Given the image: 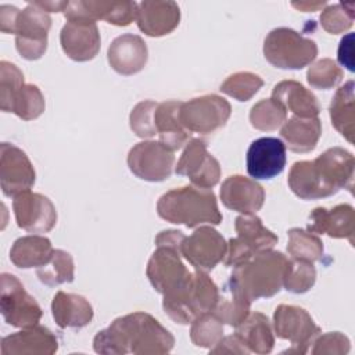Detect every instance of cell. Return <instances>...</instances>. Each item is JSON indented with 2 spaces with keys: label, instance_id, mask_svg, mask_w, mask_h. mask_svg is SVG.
<instances>
[{
  "label": "cell",
  "instance_id": "obj_34",
  "mask_svg": "<svg viewBox=\"0 0 355 355\" xmlns=\"http://www.w3.org/2000/svg\"><path fill=\"white\" fill-rule=\"evenodd\" d=\"M36 276L49 287L73 282L75 265L72 255L64 250L54 248L50 261L46 265L36 268Z\"/></svg>",
  "mask_w": 355,
  "mask_h": 355
},
{
  "label": "cell",
  "instance_id": "obj_9",
  "mask_svg": "<svg viewBox=\"0 0 355 355\" xmlns=\"http://www.w3.org/2000/svg\"><path fill=\"white\" fill-rule=\"evenodd\" d=\"M273 331L282 340H288L291 347L283 354H306L320 334V327L301 306L280 304L273 312Z\"/></svg>",
  "mask_w": 355,
  "mask_h": 355
},
{
  "label": "cell",
  "instance_id": "obj_3",
  "mask_svg": "<svg viewBox=\"0 0 355 355\" xmlns=\"http://www.w3.org/2000/svg\"><path fill=\"white\" fill-rule=\"evenodd\" d=\"M157 214L166 222L184 225L190 229L222 222L215 193L194 184L164 193L157 202Z\"/></svg>",
  "mask_w": 355,
  "mask_h": 355
},
{
  "label": "cell",
  "instance_id": "obj_36",
  "mask_svg": "<svg viewBox=\"0 0 355 355\" xmlns=\"http://www.w3.org/2000/svg\"><path fill=\"white\" fill-rule=\"evenodd\" d=\"M46 108L44 97L36 85H24L12 97L6 112H12L24 121L39 118Z\"/></svg>",
  "mask_w": 355,
  "mask_h": 355
},
{
  "label": "cell",
  "instance_id": "obj_31",
  "mask_svg": "<svg viewBox=\"0 0 355 355\" xmlns=\"http://www.w3.org/2000/svg\"><path fill=\"white\" fill-rule=\"evenodd\" d=\"M51 241L39 234L22 236L17 239L10 250L11 262L21 269L40 268L46 265L53 255Z\"/></svg>",
  "mask_w": 355,
  "mask_h": 355
},
{
  "label": "cell",
  "instance_id": "obj_10",
  "mask_svg": "<svg viewBox=\"0 0 355 355\" xmlns=\"http://www.w3.org/2000/svg\"><path fill=\"white\" fill-rule=\"evenodd\" d=\"M51 26L49 12L37 7L33 1L17 15L14 31L15 47L22 58L28 61L39 60L47 50V35Z\"/></svg>",
  "mask_w": 355,
  "mask_h": 355
},
{
  "label": "cell",
  "instance_id": "obj_27",
  "mask_svg": "<svg viewBox=\"0 0 355 355\" xmlns=\"http://www.w3.org/2000/svg\"><path fill=\"white\" fill-rule=\"evenodd\" d=\"M180 104L182 101L178 100L158 103L154 112L158 141L171 151L182 148L190 140V132H187L179 121Z\"/></svg>",
  "mask_w": 355,
  "mask_h": 355
},
{
  "label": "cell",
  "instance_id": "obj_2",
  "mask_svg": "<svg viewBox=\"0 0 355 355\" xmlns=\"http://www.w3.org/2000/svg\"><path fill=\"white\" fill-rule=\"evenodd\" d=\"M352 153L343 147H331L312 161H297L288 172L287 183L301 200H319L336 194L341 189L354 193Z\"/></svg>",
  "mask_w": 355,
  "mask_h": 355
},
{
  "label": "cell",
  "instance_id": "obj_21",
  "mask_svg": "<svg viewBox=\"0 0 355 355\" xmlns=\"http://www.w3.org/2000/svg\"><path fill=\"white\" fill-rule=\"evenodd\" d=\"M306 230L333 239H347L354 245L355 209L349 204H338L330 209L318 207L309 214Z\"/></svg>",
  "mask_w": 355,
  "mask_h": 355
},
{
  "label": "cell",
  "instance_id": "obj_20",
  "mask_svg": "<svg viewBox=\"0 0 355 355\" xmlns=\"http://www.w3.org/2000/svg\"><path fill=\"white\" fill-rule=\"evenodd\" d=\"M61 49L73 61L93 60L100 51V32L97 24L85 19H69L60 33Z\"/></svg>",
  "mask_w": 355,
  "mask_h": 355
},
{
  "label": "cell",
  "instance_id": "obj_35",
  "mask_svg": "<svg viewBox=\"0 0 355 355\" xmlns=\"http://www.w3.org/2000/svg\"><path fill=\"white\" fill-rule=\"evenodd\" d=\"M288 243H287V252L295 258L308 262L320 261L324 252L322 240L315 234L305 229L293 227L287 232Z\"/></svg>",
  "mask_w": 355,
  "mask_h": 355
},
{
  "label": "cell",
  "instance_id": "obj_12",
  "mask_svg": "<svg viewBox=\"0 0 355 355\" xmlns=\"http://www.w3.org/2000/svg\"><path fill=\"white\" fill-rule=\"evenodd\" d=\"M130 172L146 182H162L173 172L175 155L159 141L144 140L135 144L126 158Z\"/></svg>",
  "mask_w": 355,
  "mask_h": 355
},
{
  "label": "cell",
  "instance_id": "obj_40",
  "mask_svg": "<svg viewBox=\"0 0 355 355\" xmlns=\"http://www.w3.org/2000/svg\"><path fill=\"white\" fill-rule=\"evenodd\" d=\"M263 86V80L259 75L252 72H236L226 78L220 85V92L233 97L237 101H248Z\"/></svg>",
  "mask_w": 355,
  "mask_h": 355
},
{
  "label": "cell",
  "instance_id": "obj_49",
  "mask_svg": "<svg viewBox=\"0 0 355 355\" xmlns=\"http://www.w3.org/2000/svg\"><path fill=\"white\" fill-rule=\"evenodd\" d=\"M37 7L44 10L46 12H58L67 8L68 1H33Z\"/></svg>",
  "mask_w": 355,
  "mask_h": 355
},
{
  "label": "cell",
  "instance_id": "obj_37",
  "mask_svg": "<svg viewBox=\"0 0 355 355\" xmlns=\"http://www.w3.org/2000/svg\"><path fill=\"white\" fill-rule=\"evenodd\" d=\"M223 337V323L212 312H205L191 322L190 340L196 347L212 348Z\"/></svg>",
  "mask_w": 355,
  "mask_h": 355
},
{
  "label": "cell",
  "instance_id": "obj_48",
  "mask_svg": "<svg viewBox=\"0 0 355 355\" xmlns=\"http://www.w3.org/2000/svg\"><path fill=\"white\" fill-rule=\"evenodd\" d=\"M18 12L19 10L15 6H8V4L0 6V31L3 33H12Z\"/></svg>",
  "mask_w": 355,
  "mask_h": 355
},
{
  "label": "cell",
  "instance_id": "obj_45",
  "mask_svg": "<svg viewBox=\"0 0 355 355\" xmlns=\"http://www.w3.org/2000/svg\"><path fill=\"white\" fill-rule=\"evenodd\" d=\"M351 341L340 331H329L324 334H318L312 343L309 352L313 355H345L349 352Z\"/></svg>",
  "mask_w": 355,
  "mask_h": 355
},
{
  "label": "cell",
  "instance_id": "obj_33",
  "mask_svg": "<svg viewBox=\"0 0 355 355\" xmlns=\"http://www.w3.org/2000/svg\"><path fill=\"white\" fill-rule=\"evenodd\" d=\"M251 309V301L245 294L236 286L233 280H227L222 291H219L218 301L212 312L229 326L237 327L248 315Z\"/></svg>",
  "mask_w": 355,
  "mask_h": 355
},
{
  "label": "cell",
  "instance_id": "obj_23",
  "mask_svg": "<svg viewBox=\"0 0 355 355\" xmlns=\"http://www.w3.org/2000/svg\"><path fill=\"white\" fill-rule=\"evenodd\" d=\"M139 29L151 37H161L175 31L180 22V8L175 1L146 0L137 4Z\"/></svg>",
  "mask_w": 355,
  "mask_h": 355
},
{
  "label": "cell",
  "instance_id": "obj_38",
  "mask_svg": "<svg viewBox=\"0 0 355 355\" xmlns=\"http://www.w3.org/2000/svg\"><path fill=\"white\" fill-rule=\"evenodd\" d=\"M287 119V111L272 97L254 104L250 111V123L252 128L270 132L280 128Z\"/></svg>",
  "mask_w": 355,
  "mask_h": 355
},
{
  "label": "cell",
  "instance_id": "obj_41",
  "mask_svg": "<svg viewBox=\"0 0 355 355\" xmlns=\"http://www.w3.org/2000/svg\"><path fill=\"white\" fill-rule=\"evenodd\" d=\"M355 3H337L326 6L320 14V26L331 35L348 31L355 18Z\"/></svg>",
  "mask_w": 355,
  "mask_h": 355
},
{
  "label": "cell",
  "instance_id": "obj_11",
  "mask_svg": "<svg viewBox=\"0 0 355 355\" xmlns=\"http://www.w3.org/2000/svg\"><path fill=\"white\" fill-rule=\"evenodd\" d=\"M230 114L232 107L226 98L218 94H205L182 101L179 121L187 132L207 135L225 126Z\"/></svg>",
  "mask_w": 355,
  "mask_h": 355
},
{
  "label": "cell",
  "instance_id": "obj_32",
  "mask_svg": "<svg viewBox=\"0 0 355 355\" xmlns=\"http://www.w3.org/2000/svg\"><path fill=\"white\" fill-rule=\"evenodd\" d=\"M354 80L345 82L340 86L330 103V119L334 129L345 137L349 143H354L355 135V94Z\"/></svg>",
  "mask_w": 355,
  "mask_h": 355
},
{
  "label": "cell",
  "instance_id": "obj_47",
  "mask_svg": "<svg viewBox=\"0 0 355 355\" xmlns=\"http://www.w3.org/2000/svg\"><path fill=\"white\" fill-rule=\"evenodd\" d=\"M352 44H354V35L348 33L344 36L338 46V62L344 67H347L348 71H354V62H352Z\"/></svg>",
  "mask_w": 355,
  "mask_h": 355
},
{
  "label": "cell",
  "instance_id": "obj_15",
  "mask_svg": "<svg viewBox=\"0 0 355 355\" xmlns=\"http://www.w3.org/2000/svg\"><path fill=\"white\" fill-rule=\"evenodd\" d=\"M175 172L187 176L197 187L212 189L220 179V165L202 139H190L175 165Z\"/></svg>",
  "mask_w": 355,
  "mask_h": 355
},
{
  "label": "cell",
  "instance_id": "obj_19",
  "mask_svg": "<svg viewBox=\"0 0 355 355\" xmlns=\"http://www.w3.org/2000/svg\"><path fill=\"white\" fill-rule=\"evenodd\" d=\"M286 146L277 137H259L247 150V173L254 180H268L280 175L286 166Z\"/></svg>",
  "mask_w": 355,
  "mask_h": 355
},
{
  "label": "cell",
  "instance_id": "obj_16",
  "mask_svg": "<svg viewBox=\"0 0 355 355\" xmlns=\"http://www.w3.org/2000/svg\"><path fill=\"white\" fill-rule=\"evenodd\" d=\"M35 168L19 147L11 143L0 146V184L1 191L7 197H15L31 190L35 184Z\"/></svg>",
  "mask_w": 355,
  "mask_h": 355
},
{
  "label": "cell",
  "instance_id": "obj_18",
  "mask_svg": "<svg viewBox=\"0 0 355 355\" xmlns=\"http://www.w3.org/2000/svg\"><path fill=\"white\" fill-rule=\"evenodd\" d=\"M137 3L136 1H104V0H89V1H68L64 10V17L69 19H85L98 21L104 19L108 24L116 26H128L136 21Z\"/></svg>",
  "mask_w": 355,
  "mask_h": 355
},
{
  "label": "cell",
  "instance_id": "obj_29",
  "mask_svg": "<svg viewBox=\"0 0 355 355\" xmlns=\"http://www.w3.org/2000/svg\"><path fill=\"white\" fill-rule=\"evenodd\" d=\"M322 135V122L316 118L293 116L282 125L280 136L286 148L294 153L312 151Z\"/></svg>",
  "mask_w": 355,
  "mask_h": 355
},
{
  "label": "cell",
  "instance_id": "obj_46",
  "mask_svg": "<svg viewBox=\"0 0 355 355\" xmlns=\"http://www.w3.org/2000/svg\"><path fill=\"white\" fill-rule=\"evenodd\" d=\"M209 354H240V355L244 354L245 355V354H250V351L239 338V336L234 333L232 336L222 337L218 344L209 348Z\"/></svg>",
  "mask_w": 355,
  "mask_h": 355
},
{
  "label": "cell",
  "instance_id": "obj_28",
  "mask_svg": "<svg viewBox=\"0 0 355 355\" xmlns=\"http://www.w3.org/2000/svg\"><path fill=\"white\" fill-rule=\"evenodd\" d=\"M51 313L58 327L80 329L92 322L93 306L79 294L58 291L51 301Z\"/></svg>",
  "mask_w": 355,
  "mask_h": 355
},
{
  "label": "cell",
  "instance_id": "obj_22",
  "mask_svg": "<svg viewBox=\"0 0 355 355\" xmlns=\"http://www.w3.org/2000/svg\"><path fill=\"white\" fill-rule=\"evenodd\" d=\"M58 349L55 334L44 326L25 327L1 338V355H53Z\"/></svg>",
  "mask_w": 355,
  "mask_h": 355
},
{
  "label": "cell",
  "instance_id": "obj_50",
  "mask_svg": "<svg viewBox=\"0 0 355 355\" xmlns=\"http://www.w3.org/2000/svg\"><path fill=\"white\" fill-rule=\"evenodd\" d=\"M291 6L302 12H309L323 8L326 6V1H293Z\"/></svg>",
  "mask_w": 355,
  "mask_h": 355
},
{
  "label": "cell",
  "instance_id": "obj_30",
  "mask_svg": "<svg viewBox=\"0 0 355 355\" xmlns=\"http://www.w3.org/2000/svg\"><path fill=\"white\" fill-rule=\"evenodd\" d=\"M236 334L250 352L266 355L273 349V327L268 316L261 312H250V315L236 327Z\"/></svg>",
  "mask_w": 355,
  "mask_h": 355
},
{
  "label": "cell",
  "instance_id": "obj_4",
  "mask_svg": "<svg viewBox=\"0 0 355 355\" xmlns=\"http://www.w3.org/2000/svg\"><path fill=\"white\" fill-rule=\"evenodd\" d=\"M288 258L280 251H262L233 268L230 280L252 302L276 295L283 287Z\"/></svg>",
  "mask_w": 355,
  "mask_h": 355
},
{
  "label": "cell",
  "instance_id": "obj_43",
  "mask_svg": "<svg viewBox=\"0 0 355 355\" xmlns=\"http://www.w3.org/2000/svg\"><path fill=\"white\" fill-rule=\"evenodd\" d=\"M158 103L153 100H143L137 103L130 115H129V125L132 132L141 139L153 137L157 135L155 123H154V112Z\"/></svg>",
  "mask_w": 355,
  "mask_h": 355
},
{
  "label": "cell",
  "instance_id": "obj_17",
  "mask_svg": "<svg viewBox=\"0 0 355 355\" xmlns=\"http://www.w3.org/2000/svg\"><path fill=\"white\" fill-rule=\"evenodd\" d=\"M12 198V211L19 229L29 233H47L55 226L57 211L49 197L28 190Z\"/></svg>",
  "mask_w": 355,
  "mask_h": 355
},
{
  "label": "cell",
  "instance_id": "obj_25",
  "mask_svg": "<svg viewBox=\"0 0 355 355\" xmlns=\"http://www.w3.org/2000/svg\"><path fill=\"white\" fill-rule=\"evenodd\" d=\"M222 204L240 214H255L265 202V190L254 179L232 175L220 186Z\"/></svg>",
  "mask_w": 355,
  "mask_h": 355
},
{
  "label": "cell",
  "instance_id": "obj_39",
  "mask_svg": "<svg viewBox=\"0 0 355 355\" xmlns=\"http://www.w3.org/2000/svg\"><path fill=\"white\" fill-rule=\"evenodd\" d=\"M316 282V269L312 262L295 259H288L283 287L294 294H304L309 291Z\"/></svg>",
  "mask_w": 355,
  "mask_h": 355
},
{
  "label": "cell",
  "instance_id": "obj_6",
  "mask_svg": "<svg viewBox=\"0 0 355 355\" xmlns=\"http://www.w3.org/2000/svg\"><path fill=\"white\" fill-rule=\"evenodd\" d=\"M263 55L280 69H301L318 55L316 43L291 28H275L263 40Z\"/></svg>",
  "mask_w": 355,
  "mask_h": 355
},
{
  "label": "cell",
  "instance_id": "obj_24",
  "mask_svg": "<svg viewBox=\"0 0 355 355\" xmlns=\"http://www.w3.org/2000/svg\"><path fill=\"white\" fill-rule=\"evenodd\" d=\"M107 58L110 67L119 75H135L140 72L148 60L146 42L133 33H123L115 37L108 50Z\"/></svg>",
  "mask_w": 355,
  "mask_h": 355
},
{
  "label": "cell",
  "instance_id": "obj_26",
  "mask_svg": "<svg viewBox=\"0 0 355 355\" xmlns=\"http://www.w3.org/2000/svg\"><path fill=\"white\" fill-rule=\"evenodd\" d=\"M272 98L298 118H316L320 112L316 96L297 80H282L275 85Z\"/></svg>",
  "mask_w": 355,
  "mask_h": 355
},
{
  "label": "cell",
  "instance_id": "obj_13",
  "mask_svg": "<svg viewBox=\"0 0 355 355\" xmlns=\"http://www.w3.org/2000/svg\"><path fill=\"white\" fill-rule=\"evenodd\" d=\"M180 250L173 245L159 244L148 259L146 275L154 290L162 295L182 287L190 276V270L180 258Z\"/></svg>",
  "mask_w": 355,
  "mask_h": 355
},
{
  "label": "cell",
  "instance_id": "obj_8",
  "mask_svg": "<svg viewBox=\"0 0 355 355\" xmlns=\"http://www.w3.org/2000/svg\"><path fill=\"white\" fill-rule=\"evenodd\" d=\"M0 311L7 324L21 329L39 324L43 316L37 301L11 273L0 276Z\"/></svg>",
  "mask_w": 355,
  "mask_h": 355
},
{
  "label": "cell",
  "instance_id": "obj_1",
  "mask_svg": "<svg viewBox=\"0 0 355 355\" xmlns=\"http://www.w3.org/2000/svg\"><path fill=\"white\" fill-rule=\"evenodd\" d=\"M173 345L172 333L146 312L119 316L93 338V349L105 355H162Z\"/></svg>",
  "mask_w": 355,
  "mask_h": 355
},
{
  "label": "cell",
  "instance_id": "obj_44",
  "mask_svg": "<svg viewBox=\"0 0 355 355\" xmlns=\"http://www.w3.org/2000/svg\"><path fill=\"white\" fill-rule=\"evenodd\" d=\"M24 73L21 69L6 60L0 61V108L6 112L14 94L24 86Z\"/></svg>",
  "mask_w": 355,
  "mask_h": 355
},
{
  "label": "cell",
  "instance_id": "obj_5",
  "mask_svg": "<svg viewBox=\"0 0 355 355\" xmlns=\"http://www.w3.org/2000/svg\"><path fill=\"white\" fill-rule=\"evenodd\" d=\"M219 288L207 272H191L186 283L176 291L164 295V312L179 324H189L201 313L214 309Z\"/></svg>",
  "mask_w": 355,
  "mask_h": 355
},
{
  "label": "cell",
  "instance_id": "obj_42",
  "mask_svg": "<svg viewBox=\"0 0 355 355\" xmlns=\"http://www.w3.org/2000/svg\"><path fill=\"white\" fill-rule=\"evenodd\" d=\"M344 78L343 69L331 58H322L306 71V80L313 89L327 90L337 86Z\"/></svg>",
  "mask_w": 355,
  "mask_h": 355
},
{
  "label": "cell",
  "instance_id": "obj_7",
  "mask_svg": "<svg viewBox=\"0 0 355 355\" xmlns=\"http://www.w3.org/2000/svg\"><path fill=\"white\" fill-rule=\"evenodd\" d=\"M234 229L237 236L227 241V250L225 255V265L234 268L255 254L272 250L279 239L277 236L266 229L259 216L255 214H241L236 218Z\"/></svg>",
  "mask_w": 355,
  "mask_h": 355
},
{
  "label": "cell",
  "instance_id": "obj_14",
  "mask_svg": "<svg viewBox=\"0 0 355 355\" xmlns=\"http://www.w3.org/2000/svg\"><path fill=\"white\" fill-rule=\"evenodd\" d=\"M227 243L212 226H198L190 236H186L180 245V254L196 269L211 272L225 259Z\"/></svg>",
  "mask_w": 355,
  "mask_h": 355
}]
</instances>
